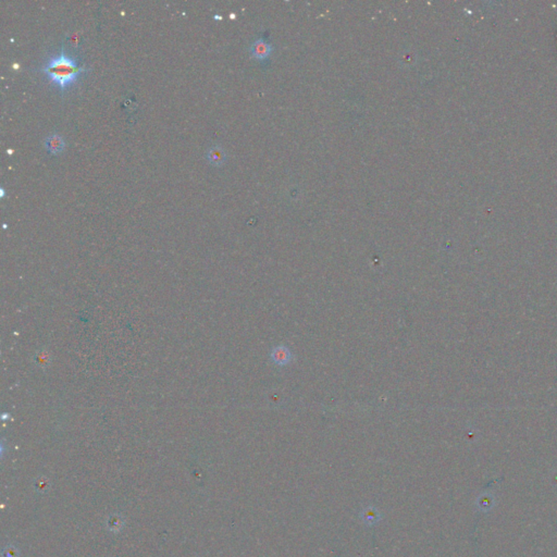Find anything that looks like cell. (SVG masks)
Segmentation results:
<instances>
[{"label":"cell","instance_id":"3957f363","mask_svg":"<svg viewBox=\"0 0 557 557\" xmlns=\"http://www.w3.org/2000/svg\"><path fill=\"white\" fill-rule=\"evenodd\" d=\"M45 146L49 152L57 155L60 154L61 151H63L65 143L62 136H60L59 134H51L48 137H46Z\"/></svg>","mask_w":557,"mask_h":557},{"label":"cell","instance_id":"7a4b0ae2","mask_svg":"<svg viewBox=\"0 0 557 557\" xmlns=\"http://www.w3.org/2000/svg\"><path fill=\"white\" fill-rule=\"evenodd\" d=\"M271 49H272V47L269 44L268 41H267L265 38H260V40L256 41L253 45H251V55H253L255 58L259 59V60H265L268 58V56L271 54Z\"/></svg>","mask_w":557,"mask_h":557},{"label":"cell","instance_id":"277c9868","mask_svg":"<svg viewBox=\"0 0 557 557\" xmlns=\"http://www.w3.org/2000/svg\"><path fill=\"white\" fill-rule=\"evenodd\" d=\"M291 357H292L291 351H289L288 347L282 346V345L274 347L272 353H271V358H272V361L275 365H279V366H284V365L289 364V360H291Z\"/></svg>","mask_w":557,"mask_h":557},{"label":"cell","instance_id":"8992f818","mask_svg":"<svg viewBox=\"0 0 557 557\" xmlns=\"http://www.w3.org/2000/svg\"><path fill=\"white\" fill-rule=\"evenodd\" d=\"M361 519L364 520L365 523L369 526H372L381 520V514L377 508L374 507H367L361 512Z\"/></svg>","mask_w":557,"mask_h":557},{"label":"cell","instance_id":"5b68a950","mask_svg":"<svg viewBox=\"0 0 557 557\" xmlns=\"http://www.w3.org/2000/svg\"><path fill=\"white\" fill-rule=\"evenodd\" d=\"M207 159L212 165H221L227 159V155L220 146H212L207 151Z\"/></svg>","mask_w":557,"mask_h":557},{"label":"cell","instance_id":"6da1fadb","mask_svg":"<svg viewBox=\"0 0 557 557\" xmlns=\"http://www.w3.org/2000/svg\"><path fill=\"white\" fill-rule=\"evenodd\" d=\"M84 71L85 68L79 66L76 60L64 52L51 58L44 66V72L49 76L51 82L58 85L61 90L76 82L78 76Z\"/></svg>","mask_w":557,"mask_h":557}]
</instances>
